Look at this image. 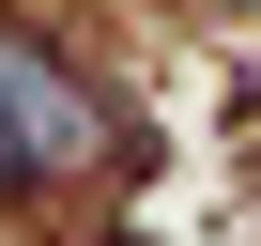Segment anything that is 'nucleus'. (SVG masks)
Returning <instances> with one entry per match:
<instances>
[{
	"label": "nucleus",
	"mask_w": 261,
	"mask_h": 246,
	"mask_svg": "<svg viewBox=\"0 0 261 246\" xmlns=\"http://www.w3.org/2000/svg\"><path fill=\"white\" fill-rule=\"evenodd\" d=\"M0 108H16V139H31V169H92L108 154V123H92V92L46 62V46H16L0 31Z\"/></svg>",
	"instance_id": "f257e3e1"
}]
</instances>
